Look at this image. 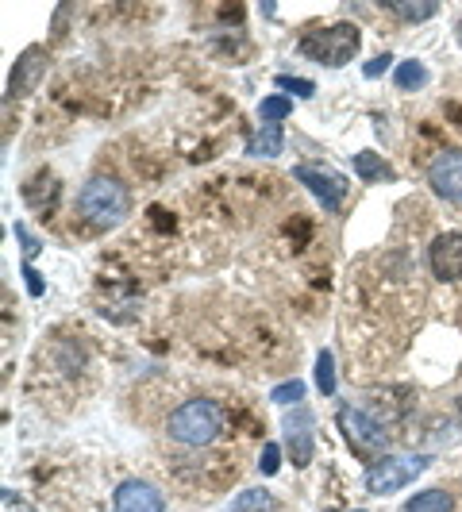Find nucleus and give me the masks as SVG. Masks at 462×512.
<instances>
[{"instance_id": "bb28decb", "label": "nucleus", "mask_w": 462, "mask_h": 512, "mask_svg": "<svg viewBox=\"0 0 462 512\" xmlns=\"http://www.w3.org/2000/svg\"><path fill=\"white\" fill-rule=\"evenodd\" d=\"M455 35H459V43H462V20H459V24H455Z\"/></svg>"}, {"instance_id": "1a4fd4ad", "label": "nucleus", "mask_w": 462, "mask_h": 512, "mask_svg": "<svg viewBox=\"0 0 462 512\" xmlns=\"http://www.w3.org/2000/svg\"><path fill=\"white\" fill-rule=\"evenodd\" d=\"M112 512H166V493L143 478H128L112 493Z\"/></svg>"}, {"instance_id": "b1692460", "label": "nucleus", "mask_w": 462, "mask_h": 512, "mask_svg": "<svg viewBox=\"0 0 462 512\" xmlns=\"http://www.w3.org/2000/svg\"><path fill=\"white\" fill-rule=\"evenodd\" d=\"M389 62H393L389 54H378V58H370V62H366V70H362V74H366V77H382L385 70H389Z\"/></svg>"}, {"instance_id": "aec40b11", "label": "nucleus", "mask_w": 462, "mask_h": 512, "mask_svg": "<svg viewBox=\"0 0 462 512\" xmlns=\"http://www.w3.org/2000/svg\"><path fill=\"white\" fill-rule=\"evenodd\" d=\"M316 389H320L324 397H332V393H335V359H332V351H320V355H316Z\"/></svg>"}, {"instance_id": "423d86ee", "label": "nucleus", "mask_w": 462, "mask_h": 512, "mask_svg": "<svg viewBox=\"0 0 462 512\" xmlns=\"http://www.w3.org/2000/svg\"><path fill=\"white\" fill-rule=\"evenodd\" d=\"M339 428H343V439H347V447L355 455H370V451L389 447V432L362 409H339Z\"/></svg>"}, {"instance_id": "6e6552de", "label": "nucleus", "mask_w": 462, "mask_h": 512, "mask_svg": "<svg viewBox=\"0 0 462 512\" xmlns=\"http://www.w3.org/2000/svg\"><path fill=\"white\" fill-rule=\"evenodd\" d=\"M293 178L305 185L308 193L324 205V212H339L343 197H347V178H339L332 170H320V166H297Z\"/></svg>"}, {"instance_id": "393cba45", "label": "nucleus", "mask_w": 462, "mask_h": 512, "mask_svg": "<svg viewBox=\"0 0 462 512\" xmlns=\"http://www.w3.org/2000/svg\"><path fill=\"white\" fill-rule=\"evenodd\" d=\"M24 278H27V293H31V297H43V278H39L35 266H24Z\"/></svg>"}, {"instance_id": "412c9836", "label": "nucleus", "mask_w": 462, "mask_h": 512, "mask_svg": "<svg viewBox=\"0 0 462 512\" xmlns=\"http://www.w3.org/2000/svg\"><path fill=\"white\" fill-rule=\"evenodd\" d=\"M278 470H282V447H278V443H266L262 455H258V474H262V478H274Z\"/></svg>"}, {"instance_id": "cd10ccee", "label": "nucleus", "mask_w": 462, "mask_h": 512, "mask_svg": "<svg viewBox=\"0 0 462 512\" xmlns=\"http://www.w3.org/2000/svg\"><path fill=\"white\" fill-rule=\"evenodd\" d=\"M351 512H366V509H351Z\"/></svg>"}, {"instance_id": "39448f33", "label": "nucleus", "mask_w": 462, "mask_h": 512, "mask_svg": "<svg viewBox=\"0 0 462 512\" xmlns=\"http://www.w3.org/2000/svg\"><path fill=\"white\" fill-rule=\"evenodd\" d=\"M424 178H428L436 197L462 205V147H443V151L432 154Z\"/></svg>"}, {"instance_id": "5701e85b", "label": "nucleus", "mask_w": 462, "mask_h": 512, "mask_svg": "<svg viewBox=\"0 0 462 512\" xmlns=\"http://www.w3.org/2000/svg\"><path fill=\"white\" fill-rule=\"evenodd\" d=\"M16 239H20V247H24V258H35L39 255V239H35V235H31V231H27V224H16Z\"/></svg>"}, {"instance_id": "a878e982", "label": "nucleus", "mask_w": 462, "mask_h": 512, "mask_svg": "<svg viewBox=\"0 0 462 512\" xmlns=\"http://www.w3.org/2000/svg\"><path fill=\"white\" fill-rule=\"evenodd\" d=\"M4 501H8V505H12V509H16V512H35V509H31V505H27V501H20V497H16L12 489H4Z\"/></svg>"}, {"instance_id": "20e7f679", "label": "nucleus", "mask_w": 462, "mask_h": 512, "mask_svg": "<svg viewBox=\"0 0 462 512\" xmlns=\"http://www.w3.org/2000/svg\"><path fill=\"white\" fill-rule=\"evenodd\" d=\"M428 455H378V459H370L366 466V474H362V486L366 493H374V497H385V493H397V489L412 486L424 470H428Z\"/></svg>"}, {"instance_id": "2eb2a0df", "label": "nucleus", "mask_w": 462, "mask_h": 512, "mask_svg": "<svg viewBox=\"0 0 462 512\" xmlns=\"http://www.w3.org/2000/svg\"><path fill=\"white\" fill-rule=\"evenodd\" d=\"M393 85H397L401 93L424 89V85H428V66H424V62H416V58H405V62L393 70Z\"/></svg>"}, {"instance_id": "f257e3e1", "label": "nucleus", "mask_w": 462, "mask_h": 512, "mask_svg": "<svg viewBox=\"0 0 462 512\" xmlns=\"http://www.w3.org/2000/svg\"><path fill=\"white\" fill-rule=\"evenodd\" d=\"M77 212H81V220L89 228L97 231L120 228L131 216V189L120 178H112V174H97V178H89L81 185Z\"/></svg>"}, {"instance_id": "9d476101", "label": "nucleus", "mask_w": 462, "mask_h": 512, "mask_svg": "<svg viewBox=\"0 0 462 512\" xmlns=\"http://www.w3.org/2000/svg\"><path fill=\"white\" fill-rule=\"evenodd\" d=\"M428 266L439 282H462V231H443L432 239Z\"/></svg>"}, {"instance_id": "4be33fe9", "label": "nucleus", "mask_w": 462, "mask_h": 512, "mask_svg": "<svg viewBox=\"0 0 462 512\" xmlns=\"http://www.w3.org/2000/svg\"><path fill=\"white\" fill-rule=\"evenodd\" d=\"M278 89H289V93H297V97H316V81H308V77L282 74L278 77Z\"/></svg>"}, {"instance_id": "7ed1b4c3", "label": "nucleus", "mask_w": 462, "mask_h": 512, "mask_svg": "<svg viewBox=\"0 0 462 512\" xmlns=\"http://www.w3.org/2000/svg\"><path fill=\"white\" fill-rule=\"evenodd\" d=\"M362 47V31L355 24H332V27H316L301 39V54L328 66V70H339L347 62H355V54Z\"/></svg>"}, {"instance_id": "4468645a", "label": "nucleus", "mask_w": 462, "mask_h": 512, "mask_svg": "<svg viewBox=\"0 0 462 512\" xmlns=\"http://www.w3.org/2000/svg\"><path fill=\"white\" fill-rule=\"evenodd\" d=\"M405 512H455V497L447 489H424L405 501Z\"/></svg>"}, {"instance_id": "dca6fc26", "label": "nucleus", "mask_w": 462, "mask_h": 512, "mask_svg": "<svg viewBox=\"0 0 462 512\" xmlns=\"http://www.w3.org/2000/svg\"><path fill=\"white\" fill-rule=\"evenodd\" d=\"M385 12H393V16L409 20V24H424V20H432V16H436L439 4H432V0H420V4H405V0H385Z\"/></svg>"}, {"instance_id": "f8f14e48", "label": "nucleus", "mask_w": 462, "mask_h": 512, "mask_svg": "<svg viewBox=\"0 0 462 512\" xmlns=\"http://www.w3.org/2000/svg\"><path fill=\"white\" fill-rule=\"evenodd\" d=\"M282 151H285L282 124H262V128L247 139V158H278Z\"/></svg>"}, {"instance_id": "9b49d317", "label": "nucleus", "mask_w": 462, "mask_h": 512, "mask_svg": "<svg viewBox=\"0 0 462 512\" xmlns=\"http://www.w3.org/2000/svg\"><path fill=\"white\" fill-rule=\"evenodd\" d=\"M285 451H289L293 466H301V470L312 462V412L301 405L285 416Z\"/></svg>"}, {"instance_id": "6ab92c4d", "label": "nucleus", "mask_w": 462, "mask_h": 512, "mask_svg": "<svg viewBox=\"0 0 462 512\" xmlns=\"http://www.w3.org/2000/svg\"><path fill=\"white\" fill-rule=\"evenodd\" d=\"M270 401H274V405H282V409H289V405L297 409V405L305 401V382H301V378H293V382L274 385V389H270Z\"/></svg>"}, {"instance_id": "a211bd4d", "label": "nucleus", "mask_w": 462, "mask_h": 512, "mask_svg": "<svg viewBox=\"0 0 462 512\" xmlns=\"http://www.w3.org/2000/svg\"><path fill=\"white\" fill-rule=\"evenodd\" d=\"M289 116H293V101L282 97V93H274V97H266V101L258 104V120L262 124H282Z\"/></svg>"}, {"instance_id": "0eeeda50", "label": "nucleus", "mask_w": 462, "mask_h": 512, "mask_svg": "<svg viewBox=\"0 0 462 512\" xmlns=\"http://www.w3.org/2000/svg\"><path fill=\"white\" fill-rule=\"evenodd\" d=\"M47 66H51L47 47H27V51H20L16 66H12V74H8V101H24V97H31V93L39 89L43 74H47Z\"/></svg>"}, {"instance_id": "f03ea898", "label": "nucleus", "mask_w": 462, "mask_h": 512, "mask_svg": "<svg viewBox=\"0 0 462 512\" xmlns=\"http://www.w3.org/2000/svg\"><path fill=\"white\" fill-rule=\"evenodd\" d=\"M166 432L181 447H208L216 443L224 432V409L212 401V397H193V401H181L178 409L170 412L166 420Z\"/></svg>"}, {"instance_id": "f3484780", "label": "nucleus", "mask_w": 462, "mask_h": 512, "mask_svg": "<svg viewBox=\"0 0 462 512\" xmlns=\"http://www.w3.org/2000/svg\"><path fill=\"white\" fill-rule=\"evenodd\" d=\"M270 509H274V501H270L266 489H243V493L231 497V505L224 512H270Z\"/></svg>"}, {"instance_id": "ddd939ff", "label": "nucleus", "mask_w": 462, "mask_h": 512, "mask_svg": "<svg viewBox=\"0 0 462 512\" xmlns=\"http://www.w3.org/2000/svg\"><path fill=\"white\" fill-rule=\"evenodd\" d=\"M351 162H355V178L366 181V185H378V181H393V178H397V174H393V166L385 162L382 154H374V151L351 154Z\"/></svg>"}]
</instances>
